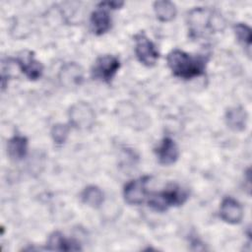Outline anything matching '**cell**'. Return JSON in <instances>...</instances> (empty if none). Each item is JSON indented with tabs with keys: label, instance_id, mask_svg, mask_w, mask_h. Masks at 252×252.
I'll return each instance as SVG.
<instances>
[{
	"label": "cell",
	"instance_id": "obj_1",
	"mask_svg": "<svg viewBox=\"0 0 252 252\" xmlns=\"http://www.w3.org/2000/svg\"><path fill=\"white\" fill-rule=\"evenodd\" d=\"M208 55H191L180 49H173L166 56L168 68L175 77L181 79H192L200 77L205 73Z\"/></svg>",
	"mask_w": 252,
	"mask_h": 252
},
{
	"label": "cell",
	"instance_id": "obj_2",
	"mask_svg": "<svg viewBox=\"0 0 252 252\" xmlns=\"http://www.w3.org/2000/svg\"><path fill=\"white\" fill-rule=\"evenodd\" d=\"M223 22L215 11L207 8H195L188 14V28L192 38L205 37L221 29Z\"/></svg>",
	"mask_w": 252,
	"mask_h": 252
},
{
	"label": "cell",
	"instance_id": "obj_3",
	"mask_svg": "<svg viewBox=\"0 0 252 252\" xmlns=\"http://www.w3.org/2000/svg\"><path fill=\"white\" fill-rule=\"evenodd\" d=\"M188 198V193L177 185L154 193L149 200V207L158 212H164L170 207L182 205Z\"/></svg>",
	"mask_w": 252,
	"mask_h": 252
},
{
	"label": "cell",
	"instance_id": "obj_4",
	"mask_svg": "<svg viewBox=\"0 0 252 252\" xmlns=\"http://www.w3.org/2000/svg\"><path fill=\"white\" fill-rule=\"evenodd\" d=\"M123 5L120 1H104L100 2L94 11L91 14V27L93 32L97 34L105 33L111 27V18L109 16V10L118 9Z\"/></svg>",
	"mask_w": 252,
	"mask_h": 252
},
{
	"label": "cell",
	"instance_id": "obj_5",
	"mask_svg": "<svg viewBox=\"0 0 252 252\" xmlns=\"http://www.w3.org/2000/svg\"><path fill=\"white\" fill-rule=\"evenodd\" d=\"M120 68V61L113 55L99 56L92 69V75L94 79L104 83H110Z\"/></svg>",
	"mask_w": 252,
	"mask_h": 252
},
{
	"label": "cell",
	"instance_id": "obj_6",
	"mask_svg": "<svg viewBox=\"0 0 252 252\" xmlns=\"http://www.w3.org/2000/svg\"><path fill=\"white\" fill-rule=\"evenodd\" d=\"M135 53L138 60L148 67L156 65L159 54L153 41L144 32H139L135 35Z\"/></svg>",
	"mask_w": 252,
	"mask_h": 252
},
{
	"label": "cell",
	"instance_id": "obj_7",
	"mask_svg": "<svg viewBox=\"0 0 252 252\" xmlns=\"http://www.w3.org/2000/svg\"><path fill=\"white\" fill-rule=\"evenodd\" d=\"M70 123L78 129H88L94 122V112L93 108L84 101L77 102L69 110Z\"/></svg>",
	"mask_w": 252,
	"mask_h": 252
},
{
	"label": "cell",
	"instance_id": "obj_8",
	"mask_svg": "<svg viewBox=\"0 0 252 252\" xmlns=\"http://www.w3.org/2000/svg\"><path fill=\"white\" fill-rule=\"evenodd\" d=\"M150 176H141L128 182L123 190V197L129 205H139L144 202L147 195V184Z\"/></svg>",
	"mask_w": 252,
	"mask_h": 252
},
{
	"label": "cell",
	"instance_id": "obj_9",
	"mask_svg": "<svg viewBox=\"0 0 252 252\" xmlns=\"http://www.w3.org/2000/svg\"><path fill=\"white\" fill-rule=\"evenodd\" d=\"M15 61L28 79L35 81L41 77L43 72V66L39 61L34 58L33 52L25 51L20 54Z\"/></svg>",
	"mask_w": 252,
	"mask_h": 252
},
{
	"label": "cell",
	"instance_id": "obj_10",
	"mask_svg": "<svg viewBox=\"0 0 252 252\" xmlns=\"http://www.w3.org/2000/svg\"><path fill=\"white\" fill-rule=\"evenodd\" d=\"M220 216L222 220L230 224L239 223L243 218V208L232 197H225L220 208Z\"/></svg>",
	"mask_w": 252,
	"mask_h": 252
},
{
	"label": "cell",
	"instance_id": "obj_11",
	"mask_svg": "<svg viewBox=\"0 0 252 252\" xmlns=\"http://www.w3.org/2000/svg\"><path fill=\"white\" fill-rule=\"evenodd\" d=\"M156 154L160 164L170 165L178 159L179 150L171 138L165 137L156 149Z\"/></svg>",
	"mask_w": 252,
	"mask_h": 252
},
{
	"label": "cell",
	"instance_id": "obj_12",
	"mask_svg": "<svg viewBox=\"0 0 252 252\" xmlns=\"http://www.w3.org/2000/svg\"><path fill=\"white\" fill-rule=\"evenodd\" d=\"M59 80L66 87L78 86L83 81V70L76 63H67L60 70Z\"/></svg>",
	"mask_w": 252,
	"mask_h": 252
},
{
	"label": "cell",
	"instance_id": "obj_13",
	"mask_svg": "<svg viewBox=\"0 0 252 252\" xmlns=\"http://www.w3.org/2000/svg\"><path fill=\"white\" fill-rule=\"evenodd\" d=\"M47 249L55 251H78L81 250V247L76 240L66 238L61 232L55 231L48 238Z\"/></svg>",
	"mask_w": 252,
	"mask_h": 252
},
{
	"label": "cell",
	"instance_id": "obj_14",
	"mask_svg": "<svg viewBox=\"0 0 252 252\" xmlns=\"http://www.w3.org/2000/svg\"><path fill=\"white\" fill-rule=\"evenodd\" d=\"M247 112L241 106L230 107L225 112L227 126L233 131H243L247 124Z\"/></svg>",
	"mask_w": 252,
	"mask_h": 252
},
{
	"label": "cell",
	"instance_id": "obj_15",
	"mask_svg": "<svg viewBox=\"0 0 252 252\" xmlns=\"http://www.w3.org/2000/svg\"><path fill=\"white\" fill-rule=\"evenodd\" d=\"M28 139L24 136H14L12 137L7 144L8 155L11 159L19 161L22 160L28 153Z\"/></svg>",
	"mask_w": 252,
	"mask_h": 252
},
{
	"label": "cell",
	"instance_id": "obj_16",
	"mask_svg": "<svg viewBox=\"0 0 252 252\" xmlns=\"http://www.w3.org/2000/svg\"><path fill=\"white\" fill-rule=\"evenodd\" d=\"M154 10L157 18L160 22H170L172 21L177 13L175 5L167 0L156 1L154 3Z\"/></svg>",
	"mask_w": 252,
	"mask_h": 252
},
{
	"label": "cell",
	"instance_id": "obj_17",
	"mask_svg": "<svg viewBox=\"0 0 252 252\" xmlns=\"http://www.w3.org/2000/svg\"><path fill=\"white\" fill-rule=\"evenodd\" d=\"M81 199L86 205L92 208H99L104 201V195L97 186L90 185L83 190Z\"/></svg>",
	"mask_w": 252,
	"mask_h": 252
},
{
	"label": "cell",
	"instance_id": "obj_18",
	"mask_svg": "<svg viewBox=\"0 0 252 252\" xmlns=\"http://www.w3.org/2000/svg\"><path fill=\"white\" fill-rule=\"evenodd\" d=\"M233 30L238 41L243 45H245L247 48H250L251 40H252L251 29L246 24L238 23L233 27Z\"/></svg>",
	"mask_w": 252,
	"mask_h": 252
},
{
	"label": "cell",
	"instance_id": "obj_19",
	"mask_svg": "<svg viewBox=\"0 0 252 252\" xmlns=\"http://www.w3.org/2000/svg\"><path fill=\"white\" fill-rule=\"evenodd\" d=\"M68 135H69V127L67 125L62 123H57L52 126L51 137L53 142L56 145L58 146L63 145L66 142Z\"/></svg>",
	"mask_w": 252,
	"mask_h": 252
}]
</instances>
